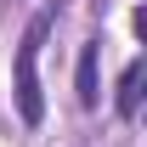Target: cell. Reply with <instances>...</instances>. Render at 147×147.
Returning <instances> with one entry per match:
<instances>
[{
	"instance_id": "cell-4",
	"label": "cell",
	"mask_w": 147,
	"mask_h": 147,
	"mask_svg": "<svg viewBox=\"0 0 147 147\" xmlns=\"http://www.w3.org/2000/svg\"><path fill=\"white\" fill-rule=\"evenodd\" d=\"M130 28H136V40H147V6H136V11H130Z\"/></svg>"
},
{
	"instance_id": "cell-2",
	"label": "cell",
	"mask_w": 147,
	"mask_h": 147,
	"mask_svg": "<svg viewBox=\"0 0 147 147\" xmlns=\"http://www.w3.org/2000/svg\"><path fill=\"white\" fill-rule=\"evenodd\" d=\"M96 62H102V40H85V45H79V68H74L79 108H102V79H96Z\"/></svg>"
},
{
	"instance_id": "cell-1",
	"label": "cell",
	"mask_w": 147,
	"mask_h": 147,
	"mask_svg": "<svg viewBox=\"0 0 147 147\" xmlns=\"http://www.w3.org/2000/svg\"><path fill=\"white\" fill-rule=\"evenodd\" d=\"M51 28H57V6H40L34 17H28V28H23V40H17V57H11V85H17V113H23V125H40V119H45L40 45L51 40Z\"/></svg>"
},
{
	"instance_id": "cell-3",
	"label": "cell",
	"mask_w": 147,
	"mask_h": 147,
	"mask_svg": "<svg viewBox=\"0 0 147 147\" xmlns=\"http://www.w3.org/2000/svg\"><path fill=\"white\" fill-rule=\"evenodd\" d=\"M142 79H147V57H130L125 74H119V96H113L119 119H136L142 113Z\"/></svg>"
}]
</instances>
